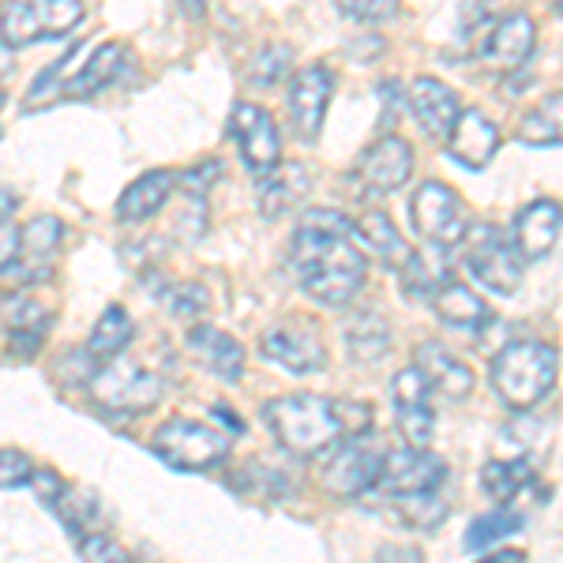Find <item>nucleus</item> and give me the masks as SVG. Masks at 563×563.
I'll list each match as a JSON object with an SVG mask.
<instances>
[{
	"label": "nucleus",
	"mask_w": 563,
	"mask_h": 563,
	"mask_svg": "<svg viewBox=\"0 0 563 563\" xmlns=\"http://www.w3.org/2000/svg\"><path fill=\"white\" fill-rule=\"evenodd\" d=\"M294 267L301 286L327 308H342L365 286V252L342 211L312 207L294 233Z\"/></svg>",
	"instance_id": "obj_1"
},
{
	"label": "nucleus",
	"mask_w": 563,
	"mask_h": 563,
	"mask_svg": "<svg viewBox=\"0 0 563 563\" xmlns=\"http://www.w3.org/2000/svg\"><path fill=\"white\" fill-rule=\"evenodd\" d=\"M263 421L275 432V440L286 451L301 459L323 455L331 443L342 440L339 432V417H334V402L323 395H282L275 402L263 406Z\"/></svg>",
	"instance_id": "obj_2"
},
{
	"label": "nucleus",
	"mask_w": 563,
	"mask_h": 563,
	"mask_svg": "<svg viewBox=\"0 0 563 563\" xmlns=\"http://www.w3.org/2000/svg\"><path fill=\"white\" fill-rule=\"evenodd\" d=\"M556 372H560L556 350L533 339H519V342H507L493 357V387L511 410L526 413L552 395Z\"/></svg>",
	"instance_id": "obj_3"
},
{
	"label": "nucleus",
	"mask_w": 563,
	"mask_h": 563,
	"mask_svg": "<svg viewBox=\"0 0 563 563\" xmlns=\"http://www.w3.org/2000/svg\"><path fill=\"white\" fill-rule=\"evenodd\" d=\"M230 432H222L218 424L192 421V417H169L158 432L151 435V451L166 466L185 470V474H203L230 459Z\"/></svg>",
	"instance_id": "obj_4"
},
{
	"label": "nucleus",
	"mask_w": 563,
	"mask_h": 563,
	"mask_svg": "<svg viewBox=\"0 0 563 563\" xmlns=\"http://www.w3.org/2000/svg\"><path fill=\"white\" fill-rule=\"evenodd\" d=\"M87 390H90V402L106 413H147L166 395V379L158 372L140 368L135 361H124L121 353V357L106 361V365L90 372Z\"/></svg>",
	"instance_id": "obj_5"
},
{
	"label": "nucleus",
	"mask_w": 563,
	"mask_h": 563,
	"mask_svg": "<svg viewBox=\"0 0 563 563\" xmlns=\"http://www.w3.org/2000/svg\"><path fill=\"white\" fill-rule=\"evenodd\" d=\"M84 23V0H12L0 8V42L23 49L42 38H65Z\"/></svg>",
	"instance_id": "obj_6"
},
{
	"label": "nucleus",
	"mask_w": 563,
	"mask_h": 563,
	"mask_svg": "<svg viewBox=\"0 0 563 563\" xmlns=\"http://www.w3.org/2000/svg\"><path fill=\"white\" fill-rule=\"evenodd\" d=\"M65 244V222L53 214H38L8 238V256H0V278H12L20 286L42 282L53 275V263Z\"/></svg>",
	"instance_id": "obj_7"
},
{
	"label": "nucleus",
	"mask_w": 563,
	"mask_h": 563,
	"mask_svg": "<svg viewBox=\"0 0 563 563\" xmlns=\"http://www.w3.org/2000/svg\"><path fill=\"white\" fill-rule=\"evenodd\" d=\"M466 267L481 286L499 297H511L522 282V260L515 252L511 238L496 225H474L466 230Z\"/></svg>",
	"instance_id": "obj_8"
},
{
	"label": "nucleus",
	"mask_w": 563,
	"mask_h": 563,
	"mask_svg": "<svg viewBox=\"0 0 563 563\" xmlns=\"http://www.w3.org/2000/svg\"><path fill=\"white\" fill-rule=\"evenodd\" d=\"M448 481V462L432 455L429 448H406L390 451L379 462V477L372 485L368 499H398L413 493H440Z\"/></svg>",
	"instance_id": "obj_9"
},
{
	"label": "nucleus",
	"mask_w": 563,
	"mask_h": 563,
	"mask_svg": "<svg viewBox=\"0 0 563 563\" xmlns=\"http://www.w3.org/2000/svg\"><path fill=\"white\" fill-rule=\"evenodd\" d=\"M410 214H413L417 233H421L424 241L440 244V249H455V244L466 241V230H470L466 203L459 199L455 188L440 185V180H424V185L417 188Z\"/></svg>",
	"instance_id": "obj_10"
},
{
	"label": "nucleus",
	"mask_w": 563,
	"mask_h": 563,
	"mask_svg": "<svg viewBox=\"0 0 563 563\" xmlns=\"http://www.w3.org/2000/svg\"><path fill=\"white\" fill-rule=\"evenodd\" d=\"M379 462H384V455H376L372 448H365L361 435H342L339 443H331V455L323 459L320 481L331 496L361 499L372 493V485H376Z\"/></svg>",
	"instance_id": "obj_11"
},
{
	"label": "nucleus",
	"mask_w": 563,
	"mask_h": 563,
	"mask_svg": "<svg viewBox=\"0 0 563 563\" xmlns=\"http://www.w3.org/2000/svg\"><path fill=\"white\" fill-rule=\"evenodd\" d=\"M230 135L241 151V162L252 177H263L282 162V140H278V124L256 102H238L230 117Z\"/></svg>",
	"instance_id": "obj_12"
},
{
	"label": "nucleus",
	"mask_w": 563,
	"mask_h": 563,
	"mask_svg": "<svg viewBox=\"0 0 563 563\" xmlns=\"http://www.w3.org/2000/svg\"><path fill=\"white\" fill-rule=\"evenodd\" d=\"M533 42H538V31H533V20L526 12H515V15H504L493 34L481 42L477 49V60L485 71L493 76H515L526 60L533 57Z\"/></svg>",
	"instance_id": "obj_13"
},
{
	"label": "nucleus",
	"mask_w": 563,
	"mask_h": 563,
	"mask_svg": "<svg viewBox=\"0 0 563 563\" xmlns=\"http://www.w3.org/2000/svg\"><path fill=\"white\" fill-rule=\"evenodd\" d=\"M260 350L267 361L275 365L297 372V376H308V372L323 368L327 361V350L320 342V334L305 323H294V320H282V323H271L267 331L260 334Z\"/></svg>",
	"instance_id": "obj_14"
},
{
	"label": "nucleus",
	"mask_w": 563,
	"mask_h": 563,
	"mask_svg": "<svg viewBox=\"0 0 563 563\" xmlns=\"http://www.w3.org/2000/svg\"><path fill=\"white\" fill-rule=\"evenodd\" d=\"M334 95V71L327 65H308L289 84V121L301 140L312 143L323 129L327 102Z\"/></svg>",
	"instance_id": "obj_15"
},
{
	"label": "nucleus",
	"mask_w": 563,
	"mask_h": 563,
	"mask_svg": "<svg viewBox=\"0 0 563 563\" xmlns=\"http://www.w3.org/2000/svg\"><path fill=\"white\" fill-rule=\"evenodd\" d=\"M410 177H413V151L402 135H379L357 162V180L376 196L398 192Z\"/></svg>",
	"instance_id": "obj_16"
},
{
	"label": "nucleus",
	"mask_w": 563,
	"mask_h": 563,
	"mask_svg": "<svg viewBox=\"0 0 563 563\" xmlns=\"http://www.w3.org/2000/svg\"><path fill=\"white\" fill-rule=\"evenodd\" d=\"M132 71H135V65H132L129 45L106 42V45H98V49H90V57L65 84L60 98H65V102H84V98H95V95H102L106 87L121 84V79L132 76Z\"/></svg>",
	"instance_id": "obj_17"
},
{
	"label": "nucleus",
	"mask_w": 563,
	"mask_h": 563,
	"mask_svg": "<svg viewBox=\"0 0 563 563\" xmlns=\"http://www.w3.org/2000/svg\"><path fill=\"white\" fill-rule=\"evenodd\" d=\"M563 230V207L556 199H533L526 203L511 225V244L522 263H538L556 249Z\"/></svg>",
	"instance_id": "obj_18"
},
{
	"label": "nucleus",
	"mask_w": 563,
	"mask_h": 563,
	"mask_svg": "<svg viewBox=\"0 0 563 563\" xmlns=\"http://www.w3.org/2000/svg\"><path fill=\"white\" fill-rule=\"evenodd\" d=\"M499 151V129L481 109H459L448 132V154L466 169H485Z\"/></svg>",
	"instance_id": "obj_19"
},
{
	"label": "nucleus",
	"mask_w": 563,
	"mask_h": 563,
	"mask_svg": "<svg viewBox=\"0 0 563 563\" xmlns=\"http://www.w3.org/2000/svg\"><path fill=\"white\" fill-rule=\"evenodd\" d=\"M406 109H410L413 121L421 124V132L429 135V140H448L462 106H459V95L448 84H440V79H432V76H421L410 84Z\"/></svg>",
	"instance_id": "obj_20"
},
{
	"label": "nucleus",
	"mask_w": 563,
	"mask_h": 563,
	"mask_svg": "<svg viewBox=\"0 0 563 563\" xmlns=\"http://www.w3.org/2000/svg\"><path fill=\"white\" fill-rule=\"evenodd\" d=\"M0 316H4V331H8V346H12L20 357H31L38 353V346L49 334L53 312L42 301H34L31 294H8L0 301Z\"/></svg>",
	"instance_id": "obj_21"
},
{
	"label": "nucleus",
	"mask_w": 563,
	"mask_h": 563,
	"mask_svg": "<svg viewBox=\"0 0 563 563\" xmlns=\"http://www.w3.org/2000/svg\"><path fill=\"white\" fill-rule=\"evenodd\" d=\"M188 350H192V357L203 368H211L218 379H225V384H241L244 350L233 334L222 331V327H211V323L192 327V334H188Z\"/></svg>",
	"instance_id": "obj_22"
},
{
	"label": "nucleus",
	"mask_w": 563,
	"mask_h": 563,
	"mask_svg": "<svg viewBox=\"0 0 563 563\" xmlns=\"http://www.w3.org/2000/svg\"><path fill=\"white\" fill-rule=\"evenodd\" d=\"M413 365L424 372V379L432 384L435 395L451 398V402H462V398L474 395V372H470L451 350L435 346V342H421L413 350Z\"/></svg>",
	"instance_id": "obj_23"
},
{
	"label": "nucleus",
	"mask_w": 563,
	"mask_h": 563,
	"mask_svg": "<svg viewBox=\"0 0 563 563\" xmlns=\"http://www.w3.org/2000/svg\"><path fill=\"white\" fill-rule=\"evenodd\" d=\"M308 192H312V174H308V166L301 162H286V166L271 169V174L260 177V214L263 218H282L289 214L294 207H301Z\"/></svg>",
	"instance_id": "obj_24"
},
{
	"label": "nucleus",
	"mask_w": 563,
	"mask_h": 563,
	"mask_svg": "<svg viewBox=\"0 0 563 563\" xmlns=\"http://www.w3.org/2000/svg\"><path fill=\"white\" fill-rule=\"evenodd\" d=\"M429 305L435 308L440 323L451 327V331H477V327H485L488 320H493L488 305L481 301L474 289H466L455 278H440V286L432 289Z\"/></svg>",
	"instance_id": "obj_25"
},
{
	"label": "nucleus",
	"mask_w": 563,
	"mask_h": 563,
	"mask_svg": "<svg viewBox=\"0 0 563 563\" xmlns=\"http://www.w3.org/2000/svg\"><path fill=\"white\" fill-rule=\"evenodd\" d=\"M174 188H177V174H169V169H151V174L132 180L121 192V199H117V218H121V222H143V218L158 214L162 207H166V199L174 196Z\"/></svg>",
	"instance_id": "obj_26"
},
{
	"label": "nucleus",
	"mask_w": 563,
	"mask_h": 563,
	"mask_svg": "<svg viewBox=\"0 0 563 563\" xmlns=\"http://www.w3.org/2000/svg\"><path fill=\"white\" fill-rule=\"evenodd\" d=\"M353 238L365 252H372L376 260H384L387 267H402L410 260V244L402 241V233L395 230V222L384 211H365L353 222Z\"/></svg>",
	"instance_id": "obj_27"
},
{
	"label": "nucleus",
	"mask_w": 563,
	"mask_h": 563,
	"mask_svg": "<svg viewBox=\"0 0 563 563\" xmlns=\"http://www.w3.org/2000/svg\"><path fill=\"white\" fill-rule=\"evenodd\" d=\"M132 320L129 312H124L121 305H109L102 312V320L95 323V331H90V342H87V357L95 361V365H106V361L121 357L124 350L132 346Z\"/></svg>",
	"instance_id": "obj_28"
},
{
	"label": "nucleus",
	"mask_w": 563,
	"mask_h": 563,
	"mask_svg": "<svg viewBox=\"0 0 563 563\" xmlns=\"http://www.w3.org/2000/svg\"><path fill=\"white\" fill-rule=\"evenodd\" d=\"M346 346H350V357L353 361H361V365H376V361H384L387 350H390L387 323L379 320L376 312L350 316V323H346Z\"/></svg>",
	"instance_id": "obj_29"
},
{
	"label": "nucleus",
	"mask_w": 563,
	"mask_h": 563,
	"mask_svg": "<svg viewBox=\"0 0 563 563\" xmlns=\"http://www.w3.org/2000/svg\"><path fill=\"white\" fill-rule=\"evenodd\" d=\"M519 140L530 147H556L563 143V90L541 98L519 124Z\"/></svg>",
	"instance_id": "obj_30"
},
{
	"label": "nucleus",
	"mask_w": 563,
	"mask_h": 563,
	"mask_svg": "<svg viewBox=\"0 0 563 563\" xmlns=\"http://www.w3.org/2000/svg\"><path fill=\"white\" fill-rule=\"evenodd\" d=\"M530 485H533V466L526 459L488 462V466L481 470V488H485V496L496 499V504H511V499Z\"/></svg>",
	"instance_id": "obj_31"
},
{
	"label": "nucleus",
	"mask_w": 563,
	"mask_h": 563,
	"mask_svg": "<svg viewBox=\"0 0 563 563\" xmlns=\"http://www.w3.org/2000/svg\"><path fill=\"white\" fill-rule=\"evenodd\" d=\"M519 526H522V515L507 511V507L499 504V511H488V515H481V519L470 522V530H466V549H470V552L493 549L496 541H504V538H511V533H519Z\"/></svg>",
	"instance_id": "obj_32"
},
{
	"label": "nucleus",
	"mask_w": 563,
	"mask_h": 563,
	"mask_svg": "<svg viewBox=\"0 0 563 563\" xmlns=\"http://www.w3.org/2000/svg\"><path fill=\"white\" fill-rule=\"evenodd\" d=\"M53 511L60 515V522L68 526L71 533H87L90 519L98 515V499L95 493H84V488H60V496L53 499Z\"/></svg>",
	"instance_id": "obj_33"
},
{
	"label": "nucleus",
	"mask_w": 563,
	"mask_h": 563,
	"mask_svg": "<svg viewBox=\"0 0 563 563\" xmlns=\"http://www.w3.org/2000/svg\"><path fill=\"white\" fill-rule=\"evenodd\" d=\"M398 515L417 530H435L448 519V504L440 499V493H413V496H398Z\"/></svg>",
	"instance_id": "obj_34"
},
{
	"label": "nucleus",
	"mask_w": 563,
	"mask_h": 563,
	"mask_svg": "<svg viewBox=\"0 0 563 563\" xmlns=\"http://www.w3.org/2000/svg\"><path fill=\"white\" fill-rule=\"evenodd\" d=\"M289 68H294V53H289V45H267V49H260L256 57H252L249 65V84L256 87H275L278 79L289 76Z\"/></svg>",
	"instance_id": "obj_35"
},
{
	"label": "nucleus",
	"mask_w": 563,
	"mask_h": 563,
	"mask_svg": "<svg viewBox=\"0 0 563 563\" xmlns=\"http://www.w3.org/2000/svg\"><path fill=\"white\" fill-rule=\"evenodd\" d=\"M398 275H402V289L413 297V301H429L432 289L440 286V278L429 271V263H424L421 256H413V252H410V260L398 267Z\"/></svg>",
	"instance_id": "obj_36"
},
{
	"label": "nucleus",
	"mask_w": 563,
	"mask_h": 563,
	"mask_svg": "<svg viewBox=\"0 0 563 563\" xmlns=\"http://www.w3.org/2000/svg\"><path fill=\"white\" fill-rule=\"evenodd\" d=\"M334 4L353 23H387L398 12V0H334Z\"/></svg>",
	"instance_id": "obj_37"
},
{
	"label": "nucleus",
	"mask_w": 563,
	"mask_h": 563,
	"mask_svg": "<svg viewBox=\"0 0 563 563\" xmlns=\"http://www.w3.org/2000/svg\"><path fill=\"white\" fill-rule=\"evenodd\" d=\"M166 305L174 316H185V320H196L211 308V294L203 286H174L166 294Z\"/></svg>",
	"instance_id": "obj_38"
},
{
	"label": "nucleus",
	"mask_w": 563,
	"mask_h": 563,
	"mask_svg": "<svg viewBox=\"0 0 563 563\" xmlns=\"http://www.w3.org/2000/svg\"><path fill=\"white\" fill-rule=\"evenodd\" d=\"M218 177H222V162L207 158V162H199V166L185 169V174L177 177V188L185 196H192V199H203L207 192H211V185H214Z\"/></svg>",
	"instance_id": "obj_39"
},
{
	"label": "nucleus",
	"mask_w": 563,
	"mask_h": 563,
	"mask_svg": "<svg viewBox=\"0 0 563 563\" xmlns=\"http://www.w3.org/2000/svg\"><path fill=\"white\" fill-rule=\"evenodd\" d=\"M34 477V462L31 455L15 448H0V488H20Z\"/></svg>",
	"instance_id": "obj_40"
},
{
	"label": "nucleus",
	"mask_w": 563,
	"mask_h": 563,
	"mask_svg": "<svg viewBox=\"0 0 563 563\" xmlns=\"http://www.w3.org/2000/svg\"><path fill=\"white\" fill-rule=\"evenodd\" d=\"M76 549H79V556L84 560H102V563H121V560H129V552L121 549L109 533H84V538L76 541Z\"/></svg>",
	"instance_id": "obj_41"
},
{
	"label": "nucleus",
	"mask_w": 563,
	"mask_h": 563,
	"mask_svg": "<svg viewBox=\"0 0 563 563\" xmlns=\"http://www.w3.org/2000/svg\"><path fill=\"white\" fill-rule=\"evenodd\" d=\"M342 435H368L372 432V406L368 402H334Z\"/></svg>",
	"instance_id": "obj_42"
},
{
	"label": "nucleus",
	"mask_w": 563,
	"mask_h": 563,
	"mask_svg": "<svg viewBox=\"0 0 563 563\" xmlns=\"http://www.w3.org/2000/svg\"><path fill=\"white\" fill-rule=\"evenodd\" d=\"M31 485L38 488V496L53 507V499H57V496H60V488H65V481H60L57 474H49V470H34Z\"/></svg>",
	"instance_id": "obj_43"
},
{
	"label": "nucleus",
	"mask_w": 563,
	"mask_h": 563,
	"mask_svg": "<svg viewBox=\"0 0 563 563\" xmlns=\"http://www.w3.org/2000/svg\"><path fill=\"white\" fill-rule=\"evenodd\" d=\"M15 207H20V199L8 185H0V225H8V218L15 214Z\"/></svg>",
	"instance_id": "obj_44"
},
{
	"label": "nucleus",
	"mask_w": 563,
	"mask_h": 563,
	"mask_svg": "<svg viewBox=\"0 0 563 563\" xmlns=\"http://www.w3.org/2000/svg\"><path fill=\"white\" fill-rule=\"evenodd\" d=\"M507 560L519 563V560H526V556H522V552H493V556H488V563H507Z\"/></svg>",
	"instance_id": "obj_45"
},
{
	"label": "nucleus",
	"mask_w": 563,
	"mask_h": 563,
	"mask_svg": "<svg viewBox=\"0 0 563 563\" xmlns=\"http://www.w3.org/2000/svg\"><path fill=\"white\" fill-rule=\"evenodd\" d=\"M188 15H192V20H203V0H188Z\"/></svg>",
	"instance_id": "obj_46"
},
{
	"label": "nucleus",
	"mask_w": 563,
	"mask_h": 563,
	"mask_svg": "<svg viewBox=\"0 0 563 563\" xmlns=\"http://www.w3.org/2000/svg\"><path fill=\"white\" fill-rule=\"evenodd\" d=\"M552 8H556V12L563 15V0H552Z\"/></svg>",
	"instance_id": "obj_47"
}]
</instances>
